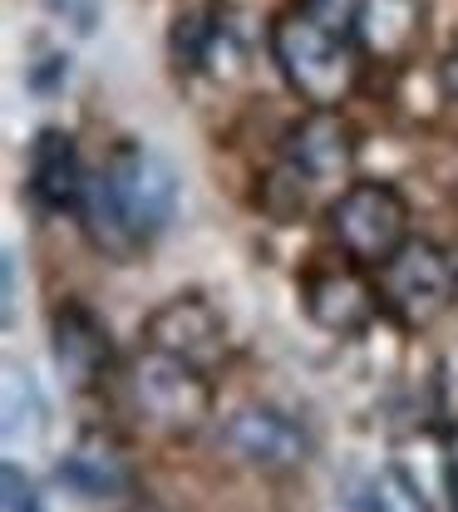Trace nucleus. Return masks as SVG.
I'll return each instance as SVG.
<instances>
[{"label": "nucleus", "instance_id": "obj_8", "mask_svg": "<svg viewBox=\"0 0 458 512\" xmlns=\"http://www.w3.org/2000/svg\"><path fill=\"white\" fill-rule=\"evenodd\" d=\"M84 163H79V148L65 128H40L30 138V158H25V192L40 212L60 217V212H79L84 202Z\"/></svg>", "mask_w": 458, "mask_h": 512}, {"label": "nucleus", "instance_id": "obj_10", "mask_svg": "<svg viewBox=\"0 0 458 512\" xmlns=\"http://www.w3.org/2000/svg\"><path fill=\"white\" fill-rule=\"evenodd\" d=\"M143 335H148L153 350L183 355V360H193L202 370L212 360H222V350H227V325L212 311V301H202V296H173L168 306H158L148 316Z\"/></svg>", "mask_w": 458, "mask_h": 512}, {"label": "nucleus", "instance_id": "obj_13", "mask_svg": "<svg viewBox=\"0 0 458 512\" xmlns=\"http://www.w3.org/2000/svg\"><path fill=\"white\" fill-rule=\"evenodd\" d=\"M55 473L79 498H119V493H129V483H133L124 453L109 444L104 434H79V444L60 458Z\"/></svg>", "mask_w": 458, "mask_h": 512}, {"label": "nucleus", "instance_id": "obj_11", "mask_svg": "<svg viewBox=\"0 0 458 512\" xmlns=\"http://www.w3.org/2000/svg\"><path fill=\"white\" fill-rule=\"evenodd\" d=\"M301 296H306V316L316 325H326V330H335V335H355L375 316V291L355 271H340V266L311 271Z\"/></svg>", "mask_w": 458, "mask_h": 512}, {"label": "nucleus", "instance_id": "obj_17", "mask_svg": "<svg viewBox=\"0 0 458 512\" xmlns=\"http://www.w3.org/2000/svg\"><path fill=\"white\" fill-rule=\"evenodd\" d=\"M355 5L360 0H301L306 15H316L321 25L340 30V35H355Z\"/></svg>", "mask_w": 458, "mask_h": 512}, {"label": "nucleus", "instance_id": "obj_12", "mask_svg": "<svg viewBox=\"0 0 458 512\" xmlns=\"http://www.w3.org/2000/svg\"><path fill=\"white\" fill-rule=\"evenodd\" d=\"M424 35V0H360L355 45L375 60H404Z\"/></svg>", "mask_w": 458, "mask_h": 512}, {"label": "nucleus", "instance_id": "obj_5", "mask_svg": "<svg viewBox=\"0 0 458 512\" xmlns=\"http://www.w3.org/2000/svg\"><path fill=\"white\" fill-rule=\"evenodd\" d=\"M330 232L355 266H385L409 242V202L390 183H350L330 202Z\"/></svg>", "mask_w": 458, "mask_h": 512}, {"label": "nucleus", "instance_id": "obj_3", "mask_svg": "<svg viewBox=\"0 0 458 512\" xmlns=\"http://www.w3.org/2000/svg\"><path fill=\"white\" fill-rule=\"evenodd\" d=\"M350 173H355V128L335 109H311L286 138V153H281V168L271 178L266 202L281 222H291L321 192L340 188Z\"/></svg>", "mask_w": 458, "mask_h": 512}, {"label": "nucleus", "instance_id": "obj_15", "mask_svg": "<svg viewBox=\"0 0 458 512\" xmlns=\"http://www.w3.org/2000/svg\"><path fill=\"white\" fill-rule=\"evenodd\" d=\"M40 434H45V399H40V389L30 380V370L5 365V444L20 448V439L40 444Z\"/></svg>", "mask_w": 458, "mask_h": 512}, {"label": "nucleus", "instance_id": "obj_18", "mask_svg": "<svg viewBox=\"0 0 458 512\" xmlns=\"http://www.w3.org/2000/svg\"><path fill=\"white\" fill-rule=\"evenodd\" d=\"M15 320V256L5 252V325Z\"/></svg>", "mask_w": 458, "mask_h": 512}, {"label": "nucleus", "instance_id": "obj_19", "mask_svg": "<svg viewBox=\"0 0 458 512\" xmlns=\"http://www.w3.org/2000/svg\"><path fill=\"white\" fill-rule=\"evenodd\" d=\"M444 89H449V94L458 99V50L449 55V60H444Z\"/></svg>", "mask_w": 458, "mask_h": 512}, {"label": "nucleus", "instance_id": "obj_2", "mask_svg": "<svg viewBox=\"0 0 458 512\" xmlns=\"http://www.w3.org/2000/svg\"><path fill=\"white\" fill-rule=\"evenodd\" d=\"M271 60L281 79L311 104V109H340L350 89L360 84V45L355 35H340L306 15L301 5L271 20Z\"/></svg>", "mask_w": 458, "mask_h": 512}, {"label": "nucleus", "instance_id": "obj_1", "mask_svg": "<svg viewBox=\"0 0 458 512\" xmlns=\"http://www.w3.org/2000/svg\"><path fill=\"white\" fill-rule=\"evenodd\" d=\"M178 207V178L168 158H158L148 143L124 138L84 183L79 227L89 247L109 261H133L168 222Z\"/></svg>", "mask_w": 458, "mask_h": 512}, {"label": "nucleus", "instance_id": "obj_4", "mask_svg": "<svg viewBox=\"0 0 458 512\" xmlns=\"http://www.w3.org/2000/svg\"><path fill=\"white\" fill-rule=\"evenodd\" d=\"M129 384L138 414L168 439H193L212 419V380H207L202 365L183 360V355H168V350L148 345L133 360Z\"/></svg>", "mask_w": 458, "mask_h": 512}, {"label": "nucleus", "instance_id": "obj_20", "mask_svg": "<svg viewBox=\"0 0 458 512\" xmlns=\"http://www.w3.org/2000/svg\"><path fill=\"white\" fill-rule=\"evenodd\" d=\"M124 512H163L158 503H133V508H124Z\"/></svg>", "mask_w": 458, "mask_h": 512}, {"label": "nucleus", "instance_id": "obj_7", "mask_svg": "<svg viewBox=\"0 0 458 512\" xmlns=\"http://www.w3.org/2000/svg\"><path fill=\"white\" fill-rule=\"evenodd\" d=\"M222 444L237 463L262 468V473H286L311 458V434L301 419H291L276 404H242L222 424Z\"/></svg>", "mask_w": 458, "mask_h": 512}, {"label": "nucleus", "instance_id": "obj_6", "mask_svg": "<svg viewBox=\"0 0 458 512\" xmlns=\"http://www.w3.org/2000/svg\"><path fill=\"white\" fill-rule=\"evenodd\" d=\"M458 276L454 261L444 247L424 242V237H409L399 252L380 266V301L404 330H424L454 306Z\"/></svg>", "mask_w": 458, "mask_h": 512}, {"label": "nucleus", "instance_id": "obj_9", "mask_svg": "<svg viewBox=\"0 0 458 512\" xmlns=\"http://www.w3.org/2000/svg\"><path fill=\"white\" fill-rule=\"evenodd\" d=\"M50 350L74 389H94L114 365V335L84 301H65L50 316Z\"/></svg>", "mask_w": 458, "mask_h": 512}, {"label": "nucleus", "instance_id": "obj_16", "mask_svg": "<svg viewBox=\"0 0 458 512\" xmlns=\"http://www.w3.org/2000/svg\"><path fill=\"white\" fill-rule=\"evenodd\" d=\"M0 488H5V512H45V498L35 493V483H30L15 463H5Z\"/></svg>", "mask_w": 458, "mask_h": 512}, {"label": "nucleus", "instance_id": "obj_14", "mask_svg": "<svg viewBox=\"0 0 458 512\" xmlns=\"http://www.w3.org/2000/svg\"><path fill=\"white\" fill-rule=\"evenodd\" d=\"M350 503H355V512H429L424 488H419L404 468H394V463L365 473V478L355 483Z\"/></svg>", "mask_w": 458, "mask_h": 512}]
</instances>
